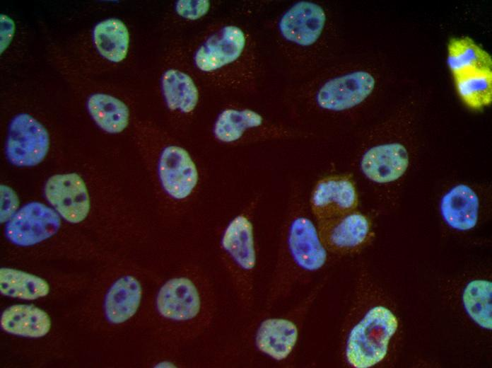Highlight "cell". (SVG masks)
I'll return each instance as SVG.
<instances>
[{"instance_id":"ac0fdd59","label":"cell","mask_w":492,"mask_h":368,"mask_svg":"<svg viewBox=\"0 0 492 368\" xmlns=\"http://www.w3.org/2000/svg\"><path fill=\"white\" fill-rule=\"evenodd\" d=\"M297 338L298 329L293 322L283 318H269L260 324L255 344L259 351L280 361L289 355Z\"/></svg>"},{"instance_id":"30bf717a","label":"cell","mask_w":492,"mask_h":368,"mask_svg":"<svg viewBox=\"0 0 492 368\" xmlns=\"http://www.w3.org/2000/svg\"><path fill=\"white\" fill-rule=\"evenodd\" d=\"M325 22L326 15L320 6L312 2L300 1L282 16L279 30L288 41L308 46L317 40Z\"/></svg>"},{"instance_id":"e0dca14e","label":"cell","mask_w":492,"mask_h":368,"mask_svg":"<svg viewBox=\"0 0 492 368\" xmlns=\"http://www.w3.org/2000/svg\"><path fill=\"white\" fill-rule=\"evenodd\" d=\"M369 222L361 214L353 213L339 221H320L319 235L322 242L336 249H348L360 246L369 233Z\"/></svg>"},{"instance_id":"5bb4252c","label":"cell","mask_w":492,"mask_h":368,"mask_svg":"<svg viewBox=\"0 0 492 368\" xmlns=\"http://www.w3.org/2000/svg\"><path fill=\"white\" fill-rule=\"evenodd\" d=\"M223 251L240 269L250 271L256 264L253 226L244 214L234 217L225 229L221 241Z\"/></svg>"},{"instance_id":"603a6c76","label":"cell","mask_w":492,"mask_h":368,"mask_svg":"<svg viewBox=\"0 0 492 368\" xmlns=\"http://www.w3.org/2000/svg\"><path fill=\"white\" fill-rule=\"evenodd\" d=\"M0 291L5 296L33 300L48 294L49 287L42 278L13 268L0 269Z\"/></svg>"},{"instance_id":"9a60e30c","label":"cell","mask_w":492,"mask_h":368,"mask_svg":"<svg viewBox=\"0 0 492 368\" xmlns=\"http://www.w3.org/2000/svg\"><path fill=\"white\" fill-rule=\"evenodd\" d=\"M440 212L444 221L452 229L469 230L476 226L478 219L477 195L468 185H457L443 197Z\"/></svg>"},{"instance_id":"44dd1931","label":"cell","mask_w":492,"mask_h":368,"mask_svg":"<svg viewBox=\"0 0 492 368\" xmlns=\"http://www.w3.org/2000/svg\"><path fill=\"white\" fill-rule=\"evenodd\" d=\"M161 86L167 106L170 110L189 114L195 109L199 93L189 75L178 70L169 69L162 76Z\"/></svg>"},{"instance_id":"5b68a950","label":"cell","mask_w":492,"mask_h":368,"mask_svg":"<svg viewBox=\"0 0 492 368\" xmlns=\"http://www.w3.org/2000/svg\"><path fill=\"white\" fill-rule=\"evenodd\" d=\"M49 147V134L33 116L20 113L10 122L6 143V156L12 164L34 166L45 158Z\"/></svg>"},{"instance_id":"8fae6325","label":"cell","mask_w":492,"mask_h":368,"mask_svg":"<svg viewBox=\"0 0 492 368\" xmlns=\"http://www.w3.org/2000/svg\"><path fill=\"white\" fill-rule=\"evenodd\" d=\"M245 45V36L237 26L223 27L198 49L194 56L197 67L204 71L216 70L235 61Z\"/></svg>"},{"instance_id":"6da1fadb","label":"cell","mask_w":492,"mask_h":368,"mask_svg":"<svg viewBox=\"0 0 492 368\" xmlns=\"http://www.w3.org/2000/svg\"><path fill=\"white\" fill-rule=\"evenodd\" d=\"M447 64L457 91L469 107L488 105L492 96V61L490 55L468 37L450 40Z\"/></svg>"},{"instance_id":"4316f807","label":"cell","mask_w":492,"mask_h":368,"mask_svg":"<svg viewBox=\"0 0 492 368\" xmlns=\"http://www.w3.org/2000/svg\"><path fill=\"white\" fill-rule=\"evenodd\" d=\"M19 202L15 192L10 188L1 185V223L8 222L17 212Z\"/></svg>"},{"instance_id":"ffe728a7","label":"cell","mask_w":492,"mask_h":368,"mask_svg":"<svg viewBox=\"0 0 492 368\" xmlns=\"http://www.w3.org/2000/svg\"><path fill=\"white\" fill-rule=\"evenodd\" d=\"M87 108L97 125L106 132L117 134L128 126L129 110L119 99L105 93H94L88 99Z\"/></svg>"},{"instance_id":"277c9868","label":"cell","mask_w":492,"mask_h":368,"mask_svg":"<svg viewBox=\"0 0 492 368\" xmlns=\"http://www.w3.org/2000/svg\"><path fill=\"white\" fill-rule=\"evenodd\" d=\"M397 326V317L388 309L378 306L370 309L349 333L348 362L356 368H368L382 361Z\"/></svg>"},{"instance_id":"4fadbf2b","label":"cell","mask_w":492,"mask_h":368,"mask_svg":"<svg viewBox=\"0 0 492 368\" xmlns=\"http://www.w3.org/2000/svg\"><path fill=\"white\" fill-rule=\"evenodd\" d=\"M409 166V154L401 144L390 143L375 146L363 156L361 168L370 180L387 183L399 178Z\"/></svg>"},{"instance_id":"8992f818","label":"cell","mask_w":492,"mask_h":368,"mask_svg":"<svg viewBox=\"0 0 492 368\" xmlns=\"http://www.w3.org/2000/svg\"><path fill=\"white\" fill-rule=\"evenodd\" d=\"M60 223L57 212L42 203L32 202L22 207L7 222L5 234L13 243L30 246L54 235Z\"/></svg>"},{"instance_id":"83f0119b","label":"cell","mask_w":492,"mask_h":368,"mask_svg":"<svg viewBox=\"0 0 492 368\" xmlns=\"http://www.w3.org/2000/svg\"><path fill=\"white\" fill-rule=\"evenodd\" d=\"M1 48L4 50L11 40L14 32V23L13 21L6 15L1 16Z\"/></svg>"},{"instance_id":"7a4b0ae2","label":"cell","mask_w":492,"mask_h":368,"mask_svg":"<svg viewBox=\"0 0 492 368\" xmlns=\"http://www.w3.org/2000/svg\"><path fill=\"white\" fill-rule=\"evenodd\" d=\"M156 174L172 217L184 214L197 200L202 184V173L189 153L176 144L165 146L157 159Z\"/></svg>"},{"instance_id":"ba28073f","label":"cell","mask_w":492,"mask_h":368,"mask_svg":"<svg viewBox=\"0 0 492 368\" xmlns=\"http://www.w3.org/2000/svg\"><path fill=\"white\" fill-rule=\"evenodd\" d=\"M373 76L357 71L329 80L319 89L316 101L322 108L341 111L362 103L373 91Z\"/></svg>"},{"instance_id":"d6986e66","label":"cell","mask_w":492,"mask_h":368,"mask_svg":"<svg viewBox=\"0 0 492 368\" xmlns=\"http://www.w3.org/2000/svg\"><path fill=\"white\" fill-rule=\"evenodd\" d=\"M0 323L6 332L27 338L42 337L51 327L49 316L45 311L27 304H16L5 309Z\"/></svg>"},{"instance_id":"7402d4cb","label":"cell","mask_w":492,"mask_h":368,"mask_svg":"<svg viewBox=\"0 0 492 368\" xmlns=\"http://www.w3.org/2000/svg\"><path fill=\"white\" fill-rule=\"evenodd\" d=\"M93 35L95 47L102 57L112 62L126 58L129 33L122 21L109 18L100 22L95 26Z\"/></svg>"},{"instance_id":"484cf974","label":"cell","mask_w":492,"mask_h":368,"mask_svg":"<svg viewBox=\"0 0 492 368\" xmlns=\"http://www.w3.org/2000/svg\"><path fill=\"white\" fill-rule=\"evenodd\" d=\"M209 6V1H178L176 4V11L183 18L196 20L204 16Z\"/></svg>"},{"instance_id":"d4e9b609","label":"cell","mask_w":492,"mask_h":368,"mask_svg":"<svg viewBox=\"0 0 492 368\" xmlns=\"http://www.w3.org/2000/svg\"><path fill=\"white\" fill-rule=\"evenodd\" d=\"M492 283L483 280L470 282L465 287L462 300L470 318L481 327L492 329Z\"/></svg>"},{"instance_id":"3957f363","label":"cell","mask_w":492,"mask_h":368,"mask_svg":"<svg viewBox=\"0 0 492 368\" xmlns=\"http://www.w3.org/2000/svg\"><path fill=\"white\" fill-rule=\"evenodd\" d=\"M194 272L186 269L169 279L156 296L158 313L179 332L195 331L208 318L206 290Z\"/></svg>"},{"instance_id":"52a82bcc","label":"cell","mask_w":492,"mask_h":368,"mask_svg":"<svg viewBox=\"0 0 492 368\" xmlns=\"http://www.w3.org/2000/svg\"><path fill=\"white\" fill-rule=\"evenodd\" d=\"M45 195L56 212L70 223L82 222L89 212L88 190L83 180L77 173L51 176L46 182Z\"/></svg>"},{"instance_id":"cb8c5ba5","label":"cell","mask_w":492,"mask_h":368,"mask_svg":"<svg viewBox=\"0 0 492 368\" xmlns=\"http://www.w3.org/2000/svg\"><path fill=\"white\" fill-rule=\"evenodd\" d=\"M263 122V117L252 110L226 109L218 116L213 132L218 141L232 143L240 139L246 131L259 127Z\"/></svg>"},{"instance_id":"9c48e42d","label":"cell","mask_w":492,"mask_h":368,"mask_svg":"<svg viewBox=\"0 0 492 368\" xmlns=\"http://www.w3.org/2000/svg\"><path fill=\"white\" fill-rule=\"evenodd\" d=\"M356 188L344 177H328L320 180L312 192L310 205L319 221L333 219L357 205Z\"/></svg>"},{"instance_id":"7c38bea8","label":"cell","mask_w":492,"mask_h":368,"mask_svg":"<svg viewBox=\"0 0 492 368\" xmlns=\"http://www.w3.org/2000/svg\"><path fill=\"white\" fill-rule=\"evenodd\" d=\"M288 245L295 263L301 268L315 271L327 260V251L313 223L305 217L295 218L291 224Z\"/></svg>"},{"instance_id":"2e32d148","label":"cell","mask_w":492,"mask_h":368,"mask_svg":"<svg viewBox=\"0 0 492 368\" xmlns=\"http://www.w3.org/2000/svg\"><path fill=\"white\" fill-rule=\"evenodd\" d=\"M142 297L139 280L127 275L117 279L108 289L104 303L107 320L120 324L130 319L137 311Z\"/></svg>"}]
</instances>
